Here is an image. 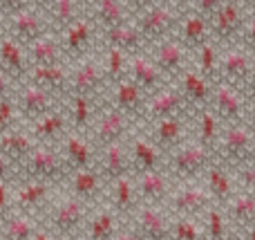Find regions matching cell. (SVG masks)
I'll list each match as a JSON object with an SVG mask.
<instances>
[{
	"instance_id": "1",
	"label": "cell",
	"mask_w": 255,
	"mask_h": 240,
	"mask_svg": "<svg viewBox=\"0 0 255 240\" xmlns=\"http://www.w3.org/2000/svg\"><path fill=\"white\" fill-rule=\"evenodd\" d=\"M181 16V2H141L139 13L132 22L150 49L168 38H175Z\"/></svg>"
},
{
	"instance_id": "2",
	"label": "cell",
	"mask_w": 255,
	"mask_h": 240,
	"mask_svg": "<svg viewBox=\"0 0 255 240\" xmlns=\"http://www.w3.org/2000/svg\"><path fill=\"white\" fill-rule=\"evenodd\" d=\"M22 182H43V184H61L70 178L63 155L52 146H36L34 153L18 166Z\"/></svg>"
},
{
	"instance_id": "3",
	"label": "cell",
	"mask_w": 255,
	"mask_h": 240,
	"mask_svg": "<svg viewBox=\"0 0 255 240\" xmlns=\"http://www.w3.org/2000/svg\"><path fill=\"white\" fill-rule=\"evenodd\" d=\"M253 157H255V135L251 133V128L247 124L224 128L220 146H217L215 153L217 164H222L229 171H238L253 164Z\"/></svg>"
},
{
	"instance_id": "4",
	"label": "cell",
	"mask_w": 255,
	"mask_h": 240,
	"mask_svg": "<svg viewBox=\"0 0 255 240\" xmlns=\"http://www.w3.org/2000/svg\"><path fill=\"white\" fill-rule=\"evenodd\" d=\"M130 130L132 121L126 115H121L117 108H112L110 103H106V106H101L97 121L90 130V144L99 155L101 151L115 146V144H126Z\"/></svg>"
},
{
	"instance_id": "5",
	"label": "cell",
	"mask_w": 255,
	"mask_h": 240,
	"mask_svg": "<svg viewBox=\"0 0 255 240\" xmlns=\"http://www.w3.org/2000/svg\"><path fill=\"white\" fill-rule=\"evenodd\" d=\"M215 155L208 153L206 148H202L199 144H186L179 151H175L168 160V175L172 180H179V182H193V180L206 175V171L215 164Z\"/></svg>"
},
{
	"instance_id": "6",
	"label": "cell",
	"mask_w": 255,
	"mask_h": 240,
	"mask_svg": "<svg viewBox=\"0 0 255 240\" xmlns=\"http://www.w3.org/2000/svg\"><path fill=\"white\" fill-rule=\"evenodd\" d=\"M249 7L247 2H238V0H224L220 11L211 20V40L217 47H231L238 45L242 29L247 25Z\"/></svg>"
},
{
	"instance_id": "7",
	"label": "cell",
	"mask_w": 255,
	"mask_h": 240,
	"mask_svg": "<svg viewBox=\"0 0 255 240\" xmlns=\"http://www.w3.org/2000/svg\"><path fill=\"white\" fill-rule=\"evenodd\" d=\"M4 25H7V36H11L25 49L29 45H34L36 40L49 36L47 20H45L43 11L38 9V4H34V2H27L16 13L7 16L4 18Z\"/></svg>"
},
{
	"instance_id": "8",
	"label": "cell",
	"mask_w": 255,
	"mask_h": 240,
	"mask_svg": "<svg viewBox=\"0 0 255 240\" xmlns=\"http://www.w3.org/2000/svg\"><path fill=\"white\" fill-rule=\"evenodd\" d=\"M88 223V205H83L76 198H67V200L54 205V209L47 216V229L49 234L58 238H74Z\"/></svg>"
},
{
	"instance_id": "9",
	"label": "cell",
	"mask_w": 255,
	"mask_h": 240,
	"mask_svg": "<svg viewBox=\"0 0 255 240\" xmlns=\"http://www.w3.org/2000/svg\"><path fill=\"white\" fill-rule=\"evenodd\" d=\"M211 112L220 119L224 128L231 126H244L247 124V99L240 90L231 88V85L217 81L213 85V101Z\"/></svg>"
},
{
	"instance_id": "10",
	"label": "cell",
	"mask_w": 255,
	"mask_h": 240,
	"mask_svg": "<svg viewBox=\"0 0 255 240\" xmlns=\"http://www.w3.org/2000/svg\"><path fill=\"white\" fill-rule=\"evenodd\" d=\"M108 90L106 72H103V63L94 61V58H85L81 65H76L70 72V90L67 97H88V99H101V94Z\"/></svg>"
},
{
	"instance_id": "11",
	"label": "cell",
	"mask_w": 255,
	"mask_h": 240,
	"mask_svg": "<svg viewBox=\"0 0 255 240\" xmlns=\"http://www.w3.org/2000/svg\"><path fill=\"white\" fill-rule=\"evenodd\" d=\"M195 117H172L150 126V142L161 155H172L188 144V133Z\"/></svg>"
},
{
	"instance_id": "12",
	"label": "cell",
	"mask_w": 255,
	"mask_h": 240,
	"mask_svg": "<svg viewBox=\"0 0 255 240\" xmlns=\"http://www.w3.org/2000/svg\"><path fill=\"white\" fill-rule=\"evenodd\" d=\"M148 56L150 61L154 63L159 72L166 76V81H177L186 70H190V58L193 54L186 52L175 38H168L163 43L154 45V47L148 49Z\"/></svg>"
},
{
	"instance_id": "13",
	"label": "cell",
	"mask_w": 255,
	"mask_h": 240,
	"mask_svg": "<svg viewBox=\"0 0 255 240\" xmlns=\"http://www.w3.org/2000/svg\"><path fill=\"white\" fill-rule=\"evenodd\" d=\"M141 2H121V0H97L90 4L88 16L99 31H108L115 27L128 25L139 13Z\"/></svg>"
},
{
	"instance_id": "14",
	"label": "cell",
	"mask_w": 255,
	"mask_h": 240,
	"mask_svg": "<svg viewBox=\"0 0 255 240\" xmlns=\"http://www.w3.org/2000/svg\"><path fill=\"white\" fill-rule=\"evenodd\" d=\"M253 72H255V63L253 58L244 52L242 47H233V49H226L222 54V61H220V81L231 88L240 90L242 94H247L249 85H251L253 79Z\"/></svg>"
},
{
	"instance_id": "15",
	"label": "cell",
	"mask_w": 255,
	"mask_h": 240,
	"mask_svg": "<svg viewBox=\"0 0 255 240\" xmlns=\"http://www.w3.org/2000/svg\"><path fill=\"white\" fill-rule=\"evenodd\" d=\"M166 207H168L166 214L170 211L177 218L195 220V218H199V216H206V211L215 205H213L211 196L206 193V189L195 187V184H188V187L184 184L181 189H175V191L170 193Z\"/></svg>"
},
{
	"instance_id": "16",
	"label": "cell",
	"mask_w": 255,
	"mask_h": 240,
	"mask_svg": "<svg viewBox=\"0 0 255 240\" xmlns=\"http://www.w3.org/2000/svg\"><path fill=\"white\" fill-rule=\"evenodd\" d=\"M172 117H195L193 112H190L186 99L181 97V92L177 90V85H168L161 92H157L154 97L148 99L143 124L152 126V124H157V121L172 119Z\"/></svg>"
},
{
	"instance_id": "17",
	"label": "cell",
	"mask_w": 255,
	"mask_h": 240,
	"mask_svg": "<svg viewBox=\"0 0 255 240\" xmlns=\"http://www.w3.org/2000/svg\"><path fill=\"white\" fill-rule=\"evenodd\" d=\"M58 43H61L63 56L70 58V61H85L88 52L92 49L94 38H97V27L90 20V16L81 18L79 22L65 29L61 36H56Z\"/></svg>"
},
{
	"instance_id": "18",
	"label": "cell",
	"mask_w": 255,
	"mask_h": 240,
	"mask_svg": "<svg viewBox=\"0 0 255 240\" xmlns=\"http://www.w3.org/2000/svg\"><path fill=\"white\" fill-rule=\"evenodd\" d=\"M134 189L139 202H143L145 207H166L172 189V178L168 175L166 169L152 171V173H141L134 180Z\"/></svg>"
},
{
	"instance_id": "19",
	"label": "cell",
	"mask_w": 255,
	"mask_h": 240,
	"mask_svg": "<svg viewBox=\"0 0 255 240\" xmlns=\"http://www.w3.org/2000/svg\"><path fill=\"white\" fill-rule=\"evenodd\" d=\"M128 79H130L141 92L148 94V99L170 85L166 81V76L154 67V63L150 61L148 54H139V56L128 58Z\"/></svg>"
},
{
	"instance_id": "20",
	"label": "cell",
	"mask_w": 255,
	"mask_h": 240,
	"mask_svg": "<svg viewBox=\"0 0 255 240\" xmlns=\"http://www.w3.org/2000/svg\"><path fill=\"white\" fill-rule=\"evenodd\" d=\"M110 106L117 108L121 115H126L132 124L134 121H143L145 108H148V94L141 92L130 79H124L121 83L112 85Z\"/></svg>"
},
{
	"instance_id": "21",
	"label": "cell",
	"mask_w": 255,
	"mask_h": 240,
	"mask_svg": "<svg viewBox=\"0 0 255 240\" xmlns=\"http://www.w3.org/2000/svg\"><path fill=\"white\" fill-rule=\"evenodd\" d=\"M40 7H45L40 11H43L49 31H54V36H61L74 22H79L81 18L88 16L85 4L79 2V0H52V2H45Z\"/></svg>"
},
{
	"instance_id": "22",
	"label": "cell",
	"mask_w": 255,
	"mask_h": 240,
	"mask_svg": "<svg viewBox=\"0 0 255 240\" xmlns=\"http://www.w3.org/2000/svg\"><path fill=\"white\" fill-rule=\"evenodd\" d=\"M175 85H177V90L181 92V97L186 99V103H188V108H190L193 115H197V112L208 110V108H211L213 83H208L204 76H199L193 67L186 70L184 74L175 81Z\"/></svg>"
},
{
	"instance_id": "23",
	"label": "cell",
	"mask_w": 255,
	"mask_h": 240,
	"mask_svg": "<svg viewBox=\"0 0 255 240\" xmlns=\"http://www.w3.org/2000/svg\"><path fill=\"white\" fill-rule=\"evenodd\" d=\"M132 220V229L141 240H170V220L161 207H139Z\"/></svg>"
},
{
	"instance_id": "24",
	"label": "cell",
	"mask_w": 255,
	"mask_h": 240,
	"mask_svg": "<svg viewBox=\"0 0 255 240\" xmlns=\"http://www.w3.org/2000/svg\"><path fill=\"white\" fill-rule=\"evenodd\" d=\"M97 171L101 173L103 182L115 184L121 178L132 175V160L126 144H115L97 155Z\"/></svg>"
},
{
	"instance_id": "25",
	"label": "cell",
	"mask_w": 255,
	"mask_h": 240,
	"mask_svg": "<svg viewBox=\"0 0 255 240\" xmlns=\"http://www.w3.org/2000/svg\"><path fill=\"white\" fill-rule=\"evenodd\" d=\"M184 16H181V22L177 27L175 40L186 49V52L195 54L202 45H206L211 40V25L208 20H204L202 16L193 13L188 9V4H184Z\"/></svg>"
},
{
	"instance_id": "26",
	"label": "cell",
	"mask_w": 255,
	"mask_h": 240,
	"mask_svg": "<svg viewBox=\"0 0 255 240\" xmlns=\"http://www.w3.org/2000/svg\"><path fill=\"white\" fill-rule=\"evenodd\" d=\"M61 155L65 160L70 173L76 171H88V169H97V151L92 148L88 137L76 133H67L63 137V148Z\"/></svg>"
},
{
	"instance_id": "27",
	"label": "cell",
	"mask_w": 255,
	"mask_h": 240,
	"mask_svg": "<svg viewBox=\"0 0 255 240\" xmlns=\"http://www.w3.org/2000/svg\"><path fill=\"white\" fill-rule=\"evenodd\" d=\"M16 106H18L20 115H25L29 121H36V119H40V117L54 112L58 108V103L52 94H47L45 90L36 88V85H31L29 81H27L16 97Z\"/></svg>"
},
{
	"instance_id": "28",
	"label": "cell",
	"mask_w": 255,
	"mask_h": 240,
	"mask_svg": "<svg viewBox=\"0 0 255 240\" xmlns=\"http://www.w3.org/2000/svg\"><path fill=\"white\" fill-rule=\"evenodd\" d=\"M67 112H63L61 108H56L54 112L40 117V119L31 121L29 135L38 146H52L56 142H63V137L67 135Z\"/></svg>"
},
{
	"instance_id": "29",
	"label": "cell",
	"mask_w": 255,
	"mask_h": 240,
	"mask_svg": "<svg viewBox=\"0 0 255 240\" xmlns=\"http://www.w3.org/2000/svg\"><path fill=\"white\" fill-rule=\"evenodd\" d=\"M27 81L36 88L45 90L47 94H52L54 99L67 97L70 90V70L65 65H54V67H29Z\"/></svg>"
},
{
	"instance_id": "30",
	"label": "cell",
	"mask_w": 255,
	"mask_h": 240,
	"mask_svg": "<svg viewBox=\"0 0 255 240\" xmlns=\"http://www.w3.org/2000/svg\"><path fill=\"white\" fill-rule=\"evenodd\" d=\"M0 72L9 81H27V74H29L25 47L18 45L11 36H4L0 40Z\"/></svg>"
},
{
	"instance_id": "31",
	"label": "cell",
	"mask_w": 255,
	"mask_h": 240,
	"mask_svg": "<svg viewBox=\"0 0 255 240\" xmlns=\"http://www.w3.org/2000/svg\"><path fill=\"white\" fill-rule=\"evenodd\" d=\"M101 38L106 43V47H115L119 52H124L128 58L139 56V54H148V45L141 38L139 29L134 27V22H128V25L115 27V29L101 31Z\"/></svg>"
},
{
	"instance_id": "32",
	"label": "cell",
	"mask_w": 255,
	"mask_h": 240,
	"mask_svg": "<svg viewBox=\"0 0 255 240\" xmlns=\"http://www.w3.org/2000/svg\"><path fill=\"white\" fill-rule=\"evenodd\" d=\"M49 184L43 182H22L16 191L11 193V214L31 216L47 202L49 198Z\"/></svg>"
},
{
	"instance_id": "33",
	"label": "cell",
	"mask_w": 255,
	"mask_h": 240,
	"mask_svg": "<svg viewBox=\"0 0 255 240\" xmlns=\"http://www.w3.org/2000/svg\"><path fill=\"white\" fill-rule=\"evenodd\" d=\"M130 160H132V175L141 173H152V171L163 169L161 153L152 146L150 139H145L143 135H134L130 137Z\"/></svg>"
},
{
	"instance_id": "34",
	"label": "cell",
	"mask_w": 255,
	"mask_h": 240,
	"mask_svg": "<svg viewBox=\"0 0 255 240\" xmlns=\"http://www.w3.org/2000/svg\"><path fill=\"white\" fill-rule=\"evenodd\" d=\"M110 187V211L117 218H132L136 214V209L141 207L134 189V175L117 180Z\"/></svg>"
},
{
	"instance_id": "35",
	"label": "cell",
	"mask_w": 255,
	"mask_h": 240,
	"mask_svg": "<svg viewBox=\"0 0 255 240\" xmlns=\"http://www.w3.org/2000/svg\"><path fill=\"white\" fill-rule=\"evenodd\" d=\"M70 189H72V198L81 200L83 205H94L97 200H101L103 196V182L101 173L97 169H88V171H76V173H70Z\"/></svg>"
},
{
	"instance_id": "36",
	"label": "cell",
	"mask_w": 255,
	"mask_h": 240,
	"mask_svg": "<svg viewBox=\"0 0 255 240\" xmlns=\"http://www.w3.org/2000/svg\"><path fill=\"white\" fill-rule=\"evenodd\" d=\"M67 99H70V103H67V121L72 126V133L83 135L88 130H92L101 106H97V101L88 97H67Z\"/></svg>"
},
{
	"instance_id": "37",
	"label": "cell",
	"mask_w": 255,
	"mask_h": 240,
	"mask_svg": "<svg viewBox=\"0 0 255 240\" xmlns=\"http://www.w3.org/2000/svg\"><path fill=\"white\" fill-rule=\"evenodd\" d=\"M27 52V63L29 67H54V65H65V56H63L61 43L56 36H45V38L36 40L34 45L25 49Z\"/></svg>"
},
{
	"instance_id": "38",
	"label": "cell",
	"mask_w": 255,
	"mask_h": 240,
	"mask_svg": "<svg viewBox=\"0 0 255 240\" xmlns=\"http://www.w3.org/2000/svg\"><path fill=\"white\" fill-rule=\"evenodd\" d=\"M38 144L31 139L29 133L25 130H9V133L0 135V155H4L11 164H16V169L34 153V148Z\"/></svg>"
},
{
	"instance_id": "39",
	"label": "cell",
	"mask_w": 255,
	"mask_h": 240,
	"mask_svg": "<svg viewBox=\"0 0 255 240\" xmlns=\"http://www.w3.org/2000/svg\"><path fill=\"white\" fill-rule=\"evenodd\" d=\"M193 124H195V144H199L202 148H206L208 153L215 155L217 146H220L222 133H224V126L220 124V119L208 108V110H202L195 115Z\"/></svg>"
},
{
	"instance_id": "40",
	"label": "cell",
	"mask_w": 255,
	"mask_h": 240,
	"mask_svg": "<svg viewBox=\"0 0 255 240\" xmlns=\"http://www.w3.org/2000/svg\"><path fill=\"white\" fill-rule=\"evenodd\" d=\"M206 193L211 196L213 205L215 207H226L231 202V198L235 196L233 191V178H231L229 169H224L222 164H213L211 169L206 171Z\"/></svg>"
},
{
	"instance_id": "41",
	"label": "cell",
	"mask_w": 255,
	"mask_h": 240,
	"mask_svg": "<svg viewBox=\"0 0 255 240\" xmlns=\"http://www.w3.org/2000/svg\"><path fill=\"white\" fill-rule=\"evenodd\" d=\"M226 220L229 225H235L240 232L255 227V193L240 191L231 198V202L226 205Z\"/></svg>"
},
{
	"instance_id": "42",
	"label": "cell",
	"mask_w": 255,
	"mask_h": 240,
	"mask_svg": "<svg viewBox=\"0 0 255 240\" xmlns=\"http://www.w3.org/2000/svg\"><path fill=\"white\" fill-rule=\"evenodd\" d=\"M193 56H195V67L193 70L197 72L199 76H204L208 83L215 85L217 81H220V61H222L220 47H217L213 40H208V43L202 45Z\"/></svg>"
},
{
	"instance_id": "43",
	"label": "cell",
	"mask_w": 255,
	"mask_h": 240,
	"mask_svg": "<svg viewBox=\"0 0 255 240\" xmlns=\"http://www.w3.org/2000/svg\"><path fill=\"white\" fill-rule=\"evenodd\" d=\"M119 234V218L110 209L99 211L88 220V240H115Z\"/></svg>"
},
{
	"instance_id": "44",
	"label": "cell",
	"mask_w": 255,
	"mask_h": 240,
	"mask_svg": "<svg viewBox=\"0 0 255 240\" xmlns=\"http://www.w3.org/2000/svg\"><path fill=\"white\" fill-rule=\"evenodd\" d=\"M36 223L31 216L11 214L2 220V240H31L36 234Z\"/></svg>"
},
{
	"instance_id": "45",
	"label": "cell",
	"mask_w": 255,
	"mask_h": 240,
	"mask_svg": "<svg viewBox=\"0 0 255 240\" xmlns=\"http://www.w3.org/2000/svg\"><path fill=\"white\" fill-rule=\"evenodd\" d=\"M204 240H233L231 238L229 220L220 207H211L204 216Z\"/></svg>"
},
{
	"instance_id": "46",
	"label": "cell",
	"mask_w": 255,
	"mask_h": 240,
	"mask_svg": "<svg viewBox=\"0 0 255 240\" xmlns=\"http://www.w3.org/2000/svg\"><path fill=\"white\" fill-rule=\"evenodd\" d=\"M103 72H106L108 88L121 83L128 79V56L115 47H106V61H103Z\"/></svg>"
},
{
	"instance_id": "47",
	"label": "cell",
	"mask_w": 255,
	"mask_h": 240,
	"mask_svg": "<svg viewBox=\"0 0 255 240\" xmlns=\"http://www.w3.org/2000/svg\"><path fill=\"white\" fill-rule=\"evenodd\" d=\"M170 240H204V232L190 218H177L170 223Z\"/></svg>"
},
{
	"instance_id": "48",
	"label": "cell",
	"mask_w": 255,
	"mask_h": 240,
	"mask_svg": "<svg viewBox=\"0 0 255 240\" xmlns=\"http://www.w3.org/2000/svg\"><path fill=\"white\" fill-rule=\"evenodd\" d=\"M18 106H16V97H7V99H0V135L9 133V130L16 128V121H18Z\"/></svg>"
},
{
	"instance_id": "49",
	"label": "cell",
	"mask_w": 255,
	"mask_h": 240,
	"mask_svg": "<svg viewBox=\"0 0 255 240\" xmlns=\"http://www.w3.org/2000/svg\"><path fill=\"white\" fill-rule=\"evenodd\" d=\"M222 2H224V0H193V2H186V4H188L190 11L197 13V16H202L204 20H208V25H211V20L215 18V13L220 11Z\"/></svg>"
},
{
	"instance_id": "50",
	"label": "cell",
	"mask_w": 255,
	"mask_h": 240,
	"mask_svg": "<svg viewBox=\"0 0 255 240\" xmlns=\"http://www.w3.org/2000/svg\"><path fill=\"white\" fill-rule=\"evenodd\" d=\"M238 45H242V49L247 54H255V13H251V11H249L247 25H244Z\"/></svg>"
},
{
	"instance_id": "51",
	"label": "cell",
	"mask_w": 255,
	"mask_h": 240,
	"mask_svg": "<svg viewBox=\"0 0 255 240\" xmlns=\"http://www.w3.org/2000/svg\"><path fill=\"white\" fill-rule=\"evenodd\" d=\"M235 178H238V182L244 187V191L255 193V162L244 166V169H238L235 171Z\"/></svg>"
},
{
	"instance_id": "52",
	"label": "cell",
	"mask_w": 255,
	"mask_h": 240,
	"mask_svg": "<svg viewBox=\"0 0 255 240\" xmlns=\"http://www.w3.org/2000/svg\"><path fill=\"white\" fill-rule=\"evenodd\" d=\"M11 216V191L9 182H0V223Z\"/></svg>"
},
{
	"instance_id": "53",
	"label": "cell",
	"mask_w": 255,
	"mask_h": 240,
	"mask_svg": "<svg viewBox=\"0 0 255 240\" xmlns=\"http://www.w3.org/2000/svg\"><path fill=\"white\" fill-rule=\"evenodd\" d=\"M16 164L7 160L4 155H0V182H11V178L16 175Z\"/></svg>"
},
{
	"instance_id": "54",
	"label": "cell",
	"mask_w": 255,
	"mask_h": 240,
	"mask_svg": "<svg viewBox=\"0 0 255 240\" xmlns=\"http://www.w3.org/2000/svg\"><path fill=\"white\" fill-rule=\"evenodd\" d=\"M7 97H11V81L0 72V99H7Z\"/></svg>"
},
{
	"instance_id": "55",
	"label": "cell",
	"mask_w": 255,
	"mask_h": 240,
	"mask_svg": "<svg viewBox=\"0 0 255 240\" xmlns=\"http://www.w3.org/2000/svg\"><path fill=\"white\" fill-rule=\"evenodd\" d=\"M115 240H141V238L136 236L134 229H119V234H117Z\"/></svg>"
},
{
	"instance_id": "56",
	"label": "cell",
	"mask_w": 255,
	"mask_h": 240,
	"mask_svg": "<svg viewBox=\"0 0 255 240\" xmlns=\"http://www.w3.org/2000/svg\"><path fill=\"white\" fill-rule=\"evenodd\" d=\"M244 99H247V106H255V72H253L251 85H249V90H247V94H244Z\"/></svg>"
},
{
	"instance_id": "57",
	"label": "cell",
	"mask_w": 255,
	"mask_h": 240,
	"mask_svg": "<svg viewBox=\"0 0 255 240\" xmlns=\"http://www.w3.org/2000/svg\"><path fill=\"white\" fill-rule=\"evenodd\" d=\"M31 240H56V238H54L47 229H36V234H34V238Z\"/></svg>"
},
{
	"instance_id": "58",
	"label": "cell",
	"mask_w": 255,
	"mask_h": 240,
	"mask_svg": "<svg viewBox=\"0 0 255 240\" xmlns=\"http://www.w3.org/2000/svg\"><path fill=\"white\" fill-rule=\"evenodd\" d=\"M242 240H255V227L247 229V232H242Z\"/></svg>"
},
{
	"instance_id": "59",
	"label": "cell",
	"mask_w": 255,
	"mask_h": 240,
	"mask_svg": "<svg viewBox=\"0 0 255 240\" xmlns=\"http://www.w3.org/2000/svg\"><path fill=\"white\" fill-rule=\"evenodd\" d=\"M7 36V25H4V18H2V13H0V40Z\"/></svg>"
},
{
	"instance_id": "60",
	"label": "cell",
	"mask_w": 255,
	"mask_h": 240,
	"mask_svg": "<svg viewBox=\"0 0 255 240\" xmlns=\"http://www.w3.org/2000/svg\"><path fill=\"white\" fill-rule=\"evenodd\" d=\"M247 126H249V128H251V133L255 135V112H253V119H251V121H249V124H247Z\"/></svg>"
},
{
	"instance_id": "61",
	"label": "cell",
	"mask_w": 255,
	"mask_h": 240,
	"mask_svg": "<svg viewBox=\"0 0 255 240\" xmlns=\"http://www.w3.org/2000/svg\"><path fill=\"white\" fill-rule=\"evenodd\" d=\"M247 7H249V11H251V13H255V0H253V2H247Z\"/></svg>"
},
{
	"instance_id": "62",
	"label": "cell",
	"mask_w": 255,
	"mask_h": 240,
	"mask_svg": "<svg viewBox=\"0 0 255 240\" xmlns=\"http://www.w3.org/2000/svg\"><path fill=\"white\" fill-rule=\"evenodd\" d=\"M67 240H81V238H79V236H74V238H67Z\"/></svg>"
},
{
	"instance_id": "63",
	"label": "cell",
	"mask_w": 255,
	"mask_h": 240,
	"mask_svg": "<svg viewBox=\"0 0 255 240\" xmlns=\"http://www.w3.org/2000/svg\"><path fill=\"white\" fill-rule=\"evenodd\" d=\"M253 162H255V157H253Z\"/></svg>"
}]
</instances>
